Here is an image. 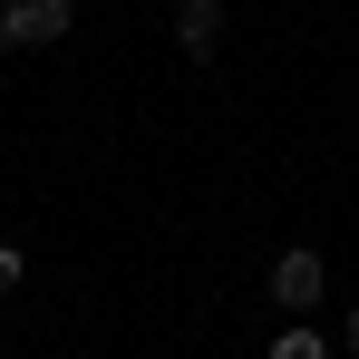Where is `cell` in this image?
<instances>
[{
    "instance_id": "obj_2",
    "label": "cell",
    "mask_w": 359,
    "mask_h": 359,
    "mask_svg": "<svg viewBox=\"0 0 359 359\" xmlns=\"http://www.w3.org/2000/svg\"><path fill=\"white\" fill-rule=\"evenodd\" d=\"M262 292H272V311H320V301H330V262H320L311 243H292V252H272Z\"/></svg>"
},
{
    "instance_id": "obj_6",
    "label": "cell",
    "mask_w": 359,
    "mask_h": 359,
    "mask_svg": "<svg viewBox=\"0 0 359 359\" xmlns=\"http://www.w3.org/2000/svg\"><path fill=\"white\" fill-rule=\"evenodd\" d=\"M340 350L359 359V301H350V311H340Z\"/></svg>"
},
{
    "instance_id": "obj_3",
    "label": "cell",
    "mask_w": 359,
    "mask_h": 359,
    "mask_svg": "<svg viewBox=\"0 0 359 359\" xmlns=\"http://www.w3.org/2000/svg\"><path fill=\"white\" fill-rule=\"evenodd\" d=\"M175 49H184L194 68L224 59V0H175Z\"/></svg>"
},
{
    "instance_id": "obj_4",
    "label": "cell",
    "mask_w": 359,
    "mask_h": 359,
    "mask_svg": "<svg viewBox=\"0 0 359 359\" xmlns=\"http://www.w3.org/2000/svg\"><path fill=\"white\" fill-rule=\"evenodd\" d=\"M330 350V340H320V330H311V320H292V330H282V340H272V359H320Z\"/></svg>"
},
{
    "instance_id": "obj_5",
    "label": "cell",
    "mask_w": 359,
    "mask_h": 359,
    "mask_svg": "<svg viewBox=\"0 0 359 359\" xmlns=\"http://www.w3.org/2000/svg\"><path fill=\"white\" fill-rule=\"evenodd\" d=\"M20 272H29V262H20V252H10V243H0V301L20 292Z\"/></svg>"
},
{
    "instance_id": "obj_1",
    "label": "cell",
    "mask_w": 359,
    "mask_h": 359,
    "mask_svg": "<svg viewBox=\"0 0 359 359\" xmlns=\"http://www.w3.org/2000/svg\"><path fill=\"white\" fill-rule=\"evenodd\" d=\"M68 29H78V0H10L0 10V68L20 59V49H59Z\"/></svg>"
}]
</instances>
